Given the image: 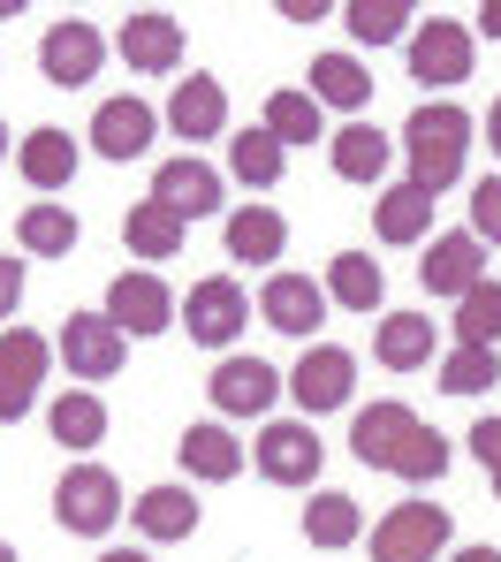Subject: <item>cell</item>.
<instances>
[{"instance_id": "6da1fadb", "label": "cell", "mask_w": 501, "mask_h": 562, "mask_svg": "<svg viewBox=\"0 0 501 562\" xmlns=\"http://www.w3.org/2000/svg\"><path fill=\"white\" fill-rule=\"evenodd\" d=\"M350 457L365 471H396L410 486H425V479L448 471V441H441L410 403H373V411L350 418Z\"/></svg>"}, {"instance_id": "7a4b0ae2", "label": "cell", "mask_w": 501, "mask_h": 562, "mask_svg": "<svg viewBox=\"0 0 501 562\" xmlns=\"http://www.w3.org/2000/svg\"><path fill=\"white\" fill-rule=\"evenodd\" d=\"M402 145H410V183L418 190H441L464 176V153H471V114L464 106H418L402 122Z\"/></svg>"}, {"instance_id": "3957f363", "label": "cell", "mask_w": 501, "mask_h": 562, "mask_svg": "<svg viewBox=\"0 0 501 562\" xmlns=\"http://www.w3.org/2000/svg\"><path fill=\"white\" fill-rule=\"evenodd\" d=\"M54 517H61V532H77V540H106V532L122 525V479H114L106 464L61 471V486H54Z\"/></svg>"}, {"instance_id": "277c9868", "label": "cell", "mask_w": 501, "mask_h": 562, "mask_svg": "<svg viewBox=\"0 0 501 562\" xmlns=\"http://www.w3.org/2000/svg\"><path fill=\"white\" fill-rule=\"evenodd\" d=\"M448 540H456V525H448L441 502H396L373 525V562H441Z\"/></svg>"}, {"instance_id": "5b68a950", "label": "cell", "mask_w": 501, "mask_h": 562, "mask_svg": "<svg viewBox=\"0 0 501 562\" xmlns=\"http://www.w3.org/2000/svg\"><path fill=\"white\" fill-rule=\"evenodd\" d=\"M61 358H69V380H114L129 358V335L106 312H69L61 319Z\"/></svg>"}, {"instance_id": "8992f818", "label": "cell", "mask_w": 501, "mask_h": 562, "mask_svg": "<svg viewBox=\"0 0 501 562\" xmlns=\"http://www.w3.org/2000/svg\"><path fill=\"white\" fill-rule=\"evenodd\" d=\"M46 358H54L46 335H31V327H8V335H0V418H8V426L31 418L38 380H46Z\"/></svg>"}, {"instance_id": "52a82bcc", "label": "cell", "mask_w": 501, "mask_h": 562, "mask_svg": "<svg viewBox=\"0 0 501 562\" xmlns=\"http://www.w3.org/2000/svg\"><path fill=\"white\" fill-rule=\"evenodd\" d=\"M410 77H418L425 92L464 85V77H471V31L448 23V15H433L425 31H410Z\"/></svg>"}, {"instance_id": "ba28073f", "label": "cell", "mask_w": 501, "mask_h": 562, "mask_svg": "<svg viewBox=\"0 0 501 562\" xmlns=\"http://www.w3.org/2000/svg\"><path fill=\"white\" fill-rule=\"evenodd\" d=\"M289 380L274 373L266 358H220L213 380H205V395H213V411L220 418H259V411H274V395H282Z\"/></svg>"}, {"instance_id": "9c48e42d", "label": "cell", "mask_w": 501, "mask_h": 562, "mask_svg": "<svg viewBox=\"0 0 501 562\" xmlns=\"http://www.w3.org/2000/svg\"><path fill=\"white\" fill-rule=\"evenodd\" d=\"M100 61H106V38L84 23V15H69V23H54V31L38 38V69H46V85H61V92L92 85Z\"/></svg>"}, {"instance_id": "30bf717a", "label": "cell", "mask_w": 501, "mask_h": 562, "mask_svg": "<svg viewBox=\"0 0 501 562\" xmlns=\"http://www.w3.org/2000/svg\"><path fill=\"white\" fill-rule=\"evenodd\" d=\"M243 319H251V296H243V281H228V274L198 281L191 304H183V327H191V342H205V350H228L243 335Z\"/></svg>"}, {"instance_id": "8fae6325", "label": "cell", "mask_w": 501, "mask_h": 562, "mask_svg": "<svg viewBox=\"0 0 501 562\" xmlns=\"http://www.w3.org/2000/svg\"><path fill=\"white\" fill-rule=\"evenodd\" d=\"M175 312H183V304L168 296L160 274H114V289H106V319H114L122 335H168Z\"/></svg>"}, {"instance_id": "7c38bea8", "label": "cell", "mask_w": 501, "mask_h": 562, "mask_svg": "<svg viewBox=\"0 0 501 562\" xmlns=\"http://www.w3.org/2000/svg\"><path fill=\"white\" fill-rule=\"evenodd\" d=\"M350 387H357V358H350V350H334V342L304 350L297 373H289V395L304 403V418H319V411H342V403H350Z\"/></svg>"}, {"instance_id": "4fadbf2b", "label": "cell", "mask_w": 501, "mask_h": 562, "mask_svg": "<svg viewBox=\"0 0 501 562\" xmlns=\"http://www.w3.org/2000/svg\"><path fill=\"white\" fill-rule=\"evenodd\" d=\"M327 464V449H319V434L304 426V418H274L266 434H259V471L274 479V486H311Z\"/></svg>"}, {"instance_id": "5bb4252c", "label": "cell", "mask_w": 501, "mask_h": 562, "mask_svg": "<svg viewBox=\"0 0 501 562\" xmlns=\"http://www.w3.org/2000/svg\"><path fill=\"white\" fill-rule=\"evenodd\" d=\"M122 61L137 69V77H168L175 61H183V23L175 15H160V8H137V15H122Z\"/></svg>"}, {"instance_id": "9a60e30c", "label": "cell", "mask_w": 501, "mask_h": 562, "mask_svg": "<svg viewBox=\"0 0 501 562\" xmlns=\"http://www.w3.org/2000/svg\"><path fill=\"white\" fill-rule=\"evenodd\" d=\"M418 281H425L433 296H464V289H479V281H487V244H479L471 228L433 236V251L418 259Z\"/></svg>"}, {"instance_id": "2e32d148", "label": "cell", "mask_w": 501, "mask_h": 562, "mask_svg": "<svg viewBox=\"0 0 501 562\" xmlns=\"http://www.w3.org/2000/svg\"><path fill=\"white\" fill-rule=\"evenodd\" d=\"M259 319L274 327V335H297V342H311V327L327 319V289L311 274H274L266 289H259Z\"/></svg>"}, {"instance_id": "e0dca14e", "label": "cell", "mask_w": 501, "mask_h": 562, "mask_svg": "<svg viewBox=\"0 0 501 562\" xmlns=\"http://www.w3.org/2000/svg\"><path fill=\"white\" fill-rule=\"evenodd\" d=\"M152 130H160V114L145 99H106L100 114H92V153L100 160H137L152 145Z\"/></svg>"}, {"instance_id": "ac0fdd59", "label": "cell", "mask_w": 501, "mask_h": 562, "mask_svg": "<svg viewBox=\"0 0 501 562\" xmlns=\"http://www.w3.org/2000/svg\"><path fill=\"white\" fill-rule=\"evenodd\" d=\"M152 198H160V205H175L183 221H205V213H220V176H213L205 160L183 153V160H168V168L152 176Z\"/></svg>"}, {"instance_id": "d6986e66", "label": "cell", "mask_w": 501, "mask_h": 562, "mask_svg": "<svg viewBox=\"0 0 501 562\" xmlns=\"http://www.w3.org/2000/svg\"><path fill=\"white\" fill-rule=\"evenodd\" d=\"M168 122H175V137H220L228 130V92H220V77H183L175 99H168Z\"/></svg>"}, {"instance_id": "ffe728a7", "label": "cell", "mask_w": 501, "mask_h": 562, "mask_svg": "<svg viewBox=\"0 0 501 562\" xmlns=\"http://www.w3.org/2000/svg\"><path fill=\"white\" fill-rule=\"evenodd\" d=\"M319 289H327V304H342V312H380L388 274H380V259H365V251H334Z\"/></svg>"}, {"instance_id": "44dd1931", "label": "cell", "mask_w": 501, "mask_h": 562, "mask_svg": "<svg viewBox=\"0 0 501 562\" xmlns=\"http://www.w3.org/2000/svg\"><path fill=\"white\" fill-rule=\"evenodd\" d=\"M183 228H191V221H183L175 205L137 198V205H129V221H122V244H129L137 259H175V251H183Z\"/></svg>"}, {"instance_id": "7402d4cb", "label": "cell", "mask_w": 501, "mask_h": 562, "mask_svg": "<svg viewBox=\"0 0 501 562\" xmlns=\"http://www.w3.org/2000/svg\"><path fill=\"white\" fill-rule=\"evenodd\" d=\"M282 244H289V221H282L274 205H243V213H228V259H243V267H274Z\"/></svg>"}, {"instance_id": "603a6c76", "label": "cell", "mask_w": 501, "mask_h": 562, "mask_svg": "<svg viewBox=\"0 0 501 562\" xmlns=\"http://www.w3.org/2000/svg\"><path fill=\"white\" fill-rule=\"evenodd\" d=\"M129 517H137L145 540H191V532H198V502H191V486H145V494L129 502Z\"/></svg>"}, {"instance_id": "cb8c5ba5", "label": "cell", "mask_w": 501, "mask_h": 562, "mask_svg": "<svg viewBox=\"0 0 501 562\" xmlns=\"http://www.w3.org/2000/svg\"><path fill=\"white\" fill-rule=\"evenodd\" d=\"M15 168H23L31 190H69V176H77V137L69 130H31L23 153H15Z\"/></svg>"}, {"instance_id": "d4e9b609", "label": "cell", "mask_w": 501, "mask_h": 562, "mask_svg": "<svg viewBox=\"0 0 501 562\" xmlns=\"http://www.w3.org/2000/svg\"><path fill=\"white\" fill-rule=\"evenodd\" d=\"M327 153H334V176H342V183H380V176H388V160H396V145H388L380 130H365V122L334 130V137H327Z\"/></svg>"}, {"instance_id": "484cf974", "label": "cell", "mask_w": 501, "mask_h": 562, "mask_svg": "<svg viewBox=\"0 0 501 562\" xmlns=\"http://www.w3.org/2000/svg\"><path fill=\"white\" fill-rule=\"evenodd\" d=\"M77 213L69 205H54V198H38V205H23V221H15V244L31 251V259H69L77 251Z\"/></svg>"}, {"instance_id": "4316f807", "label": "cell", "mask_w": 501, "mask_h": 562, "mask_svg": "<svg viewBox=\"0 0 501 562\" xmlns=\"http://www.w3.org/2000/svg\"><path fill=\"white\" fill-rule=\"evenodd\" d=\"M373 358H380L388 373H418V366L433 358V319H425V312H388L380 335H373Z\"/></svg>"}, {"instance_id": "83f0119b", "label": "cell", "mask_w": 501, "mask_h": 562, "mask_svg": "<svg viewBox=\"0 0 501 562\" xmlns=\"http://www.w3.org/2000/svg\"><path fill=\"white\" fill-rule=\"evenodd\" d=\"M357 532H365V509H357V494L327 486V494H311V502H304V540H311V548H350Z\"/></svg>"}, {"instance_id": "f1b7e54d", "label": "cell", "mask_w": 501, "mask_h": 562, "mask_svg": "<svg viewBox=\"0 0 501 562\" xmlns=\"http://www.w3.org/2000/svg\"><path fill=\"white\" fill-rule=\"evenodd\" d=\"M175 449H183V471H191V479H213V486L243 471V441H236L228 426H191Z\"/></svg>"}, {"instance_id": "f546056e", "label": "cell", "mask_w": 501, "mask_h": 562, "mask_svg": "<svg viewBox=\"0 0 501 562\" xmlns=\"http://www.w3.org/2000/svg\"><path fill=\"white\" fill-rule=\"evenodd\" d=\"M373 228H380V244H418V236L433 228V190L396 183L380 205H373Z\"/></svg>"}, {"instance_id": "4dcf8cb0", "label": "cell", "mask_w": 501, "mask_h": 562, "mask_svg": "<svg viewBox=\"0 0 501 562\" xmlns=\"http://www.w3.org/2000/svg\"><path fill=\"white\" fill-rule=\"evenodd\" d=\"M228 168H236V183L274 190V183H282V168H289V145H274L266 130H243V137H228Z\"/></svg>"}, {"instance_id": "1f68e13d", "label": "cell", "mask_w": 501, "mask_h": 562, "mask_svg": "<svg viewBox=\"0 0 501 562\" xmlns=\"http://www.w3.org/2000/svg\"><path fill=\"white\" fill-rule=\"evenodd\" d=\"M46 426H54L61 449H100V441H106V403L77 387V395H61V403L46 411Z\"/></svg>"}, {"instance_id": "d6a6232c", "label": "cell", "mask_w": 501, "mask_h": 562, "mask_svg": "<svg viewBox=\"0 0 501 562\" xmlns=\"http://www.w3.org/2000/svg\"><path fill=\"white\" fill-rule=\"evenodd\" d=\"M311 99H319V106H350V114H357V106L373 99V77H365L350 54H319V61H311Z\"/></svg>"}, {"instance_id": "836d02e7", "label": "cell", "mask_w": 501, "mask_h": 562, "mask_svg": "<svg viewBox=\"0 0 501 562\" xmlns=\"http://www.w3.org/2000/svg\"><path fill=\"white\" fill-rule=\"evenodd\" d=\"M456 342H471V350L501 342V281H479V289L456 296Z\"/></svg>"}, {"instance_id": "e575fe53", "label": "cell", "mask_w": 501, "mask_h": 562, "mask_svg": "<svg viewBox=\"0 0 501 562\" xmlns=\"http://www.w3.org/2000/svg\"><path fill=\"white\" fill-rule=\"evenodd\" d=\"M266 137H274V145H311V137H327L319 99L311 92H274L266 99Z\"/></svg>"}, {"instance_id": "d590c367", "label": "cell", "mask_w": 501, "mask_h": 562, "mask_svg": "<svg viewBox=\"0 0 501 562\" xmlns=\"http://www.w3.org/2000/svg\"><path fill=\"white\" fill-rule=\"evenodd\" d=\"M494 380H501V358H494V350H471V342H456V350L441 358V387H448V395H487Z\"/></svg>"}, {"instance_id": "8d00e7d4", "label": "cell", "mask_w": 501, "mask_h": 562, "mask_svg": "<svg viewBox=\"0 0 501 562\" xmlns=\"http://www.w3.org/2000/svg\"><path fill=\"white\" fill-rule=\"evenodd\" d=\"M342 15H350V31L365 46H396L402 31H410V0H350Z\"/></svg>"}, {"instance_id": "74e56055", "label": "cell", "mask_w": 501, "mask_h": 562, "mask_svg": "<svg viewBox=\"0 0 501 562\" xmlns=\"http://www.w3.org/2000/svg\"><path fill=\"white\" fill-rule=\"evenodd\" d=\"M471 236L479 244H501V176H487V183L471 190Z\"/></svg>"}, {"instance_id": "f35d334b", "label": "cell", "mask_w": 501, "mask_h": 562, "mask_svg": "<svg viewBox=\"0 0 501 562\" xmlns=\"http://www.w3.org/2000/svg\"><path fill=\"white\" fill-rule=\"evenodd\" d=\"M471 457L494 471V494H501V418H479V426H471Z\"/></svg>"}, {"instance_id": "ab89813d", "label": "cell", "mask_w": 501, "mask_h": 562, "mask_svg": "<svg viewBox=\"0 0 501 562\" xmlns=\"http://www.w3.org/2000/svg\"><path fill=\"white\" fill-rule=\"evenodd\" d=\"M15 304H23V259H8V251H0V319H8Z\"/></svg>"}, {"instance_id": "60d3db41", "label": "cell", "mask_w": 501, "mask_h": 562, "mask_svg": "<svg viewBox=\"0 0 501 562\" xmlns=\"http://www.w3.org/2000/svg\"><path fill=\"white\" fill-rule=\"evenodd\" d=\"M282 15H289V23H319L327 8H319V0H282Z\"/></svg>"}, {"instance_id": "b9f144b4", "label": "cell", "mask_w": 501, "mask_h": 562, "mask_svg": "<svg viewBox=\"0 0 501 562\" xmlns=\"http://www.w3.org/2000/svg\"><path fill=\"white\" fill-rule=\"evenodd\" d=\"M479 31H487V38H501V0H487V8H479Z\"/></svg>"}, {"instance_id": "7bdbcfd3", "label": "cell", "mask_w": 501, "mask_h": 562, "mask_svg": "<svg viewBox=\"0 0 501 562\" xmlns=\"http://www.w3.org/2000/svg\"><path fill=\"white\" fill-rule=\"evenodd\" d=\"M487 145L501 153V99H494V114H487Z\"/></svg>"}, {"instance_id": "ee69618b", "label": "cell", "mask_w": 501, "mask_h": 562, "mask_svg": "<svg viewBox=\"0 0 501 562\" xmlns=\"http://www.w3.org/2000/svg\"><path fill=\"white\" fill-rule=\"evenodd\" d=\"M456 562H501V548H464Z\"/></svg>"}, {"instance_id": "f6af8a7d", "label": "cell", "mask_w": 501, "mask_h": 562, "mask_svg": "<svg viewBox=\"0 0 501 562\" xmlns=\"http://www.w3.org/2000/svg\"><path fill=\"white\" fill-rule=\"evenodd\" d=\"M100 562H152V555H137V548H106Z\"/></svg>"}, {"instance_id": "bcb514c9", "label": "cell", "mask_w": 501, "mask_h": 562, "mask_svg": "<svg viewBox=\"0 0 501 562\" xmlns=\"http://www.w3.org/2000/svg\"><path fill=\"white\" fill-rule=\"evenodd\" d=\"M0 562H15V548H8V540H0Z\"/></svg>"}, {"instance_id": "7dc6e473", "label": "cell", "mask_w": 501, "mask_h": 562, "mask_svg": "<svg viewBox=\"0 0 501 562\" xmlns=\"http://www.w3.org/2000/svg\"><path fill=\"white\" fill-rule=\"evenodd\" d=\"M0 160H8V130H0Z\"/></svg>"}]
</instances>
